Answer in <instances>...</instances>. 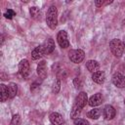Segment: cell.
<instances>
[{
	"instance_id": "cell-17",
	"label": "cell",
	"mask_w": 125,
	"mask_h": 125,
	"mask_svg": "<svg viewBox=\"0 0 125 125\" xmlns=\"http://www.w3.org/2000/svg\"><path fill=\"white\" fill-rule=\"evenodd\" d=\"M8 91H9V99H13L16 97L18 93V85L14 82L9 83L8 85Z\"/></svg>"
},
{
	"instance_id": "cell-7",
	"label": "cell",
	"mask_w": 125,
	"mask_h": 125,
	"mask_svg": "<svg viewBox=\"0 0 125 125\" xmlns=\"http://www.w3.org/2000/svg\"><path fill=\"white\" fill-rule=\"evenodd\" d=\"M19 72L23 77L26 78L29 74V62L26 59H23L19 63Z\"/></svg>"
},
{
	"instance_id": "cell-12",
	"label": "cell",
	"mask_w": 125,
	"mask_h": 125,
	"mask_svg": "<svg viewBox=\"0 0 125 125\" xmlns=\"http://www.w3.org/2000/svg\"><path fill=\"white\" fill-rule=\"evenodd\" d=\"M44 55H45V54H44L43 46H42V44H41V45L35 47V48L32 50V52H31V59H32V60H39V59H41Z\"/></svg>"
},
{
	"instance_id": "cell-4",
	"label": "cell",
	"mask_w": 125,
	"mask_h": 125,
	"mask_svg": "<svg viewBox=\"0 0 125 125\" xmlns=\"http://www.w3.org/2000/svg\"><path fill=\"white\" fill-rule=\"evenodd\" d=\"M68 58L69 60L74 62V63H80L83 62L85 58V53L81 49H76V50H70L68 52Z\"/></svg>"
},
{
	"instance_id": "cell-26",
	"label": "cell",
	"mask_w": 125,
	"mask_h": 125,
	"mask_svg": "<svg viewBox=\"0 0 125 125\" xmlns=\"http://www.w3.org/2000/svg\"><path fill=\"white\" fill-rule=\"evenodd\" d=\"M104 3H105V2H104V0H96V1H95V5H96V7H98V8L102 7Z\"/></svg>"
},
{
	"instance_id": "cell-22",
	"label": "cell",
	"mask_w": 125,
	"mask_h": 125,
	"mask_svg": "<svg viewBox=\"0 0 125 125\" xmlns=\"http://www.w3.org/2000/svg\"><path fill=\"white\" fill-rule=\"evenodd\" d=\"M74 125H90V124L86 119L76 118V119H74Z\"/></svg>"
},
{
	"instance_id": "cell-15",
	"label": "cell",
	"mask_w": 125,
	"mask_h": 125,
	"mask_svg": "<svg viewBox=\"0 0 125 125\" xmlns=\"http://www.w3.org/2000/svg\"><path fill=\"white\" fill-rule=\"evenodd\" d=\"M49 119H50V122L53 125H60V124H62L63 122L62 116L58 112H52L49 115Z\"/></svg>"
},
{
	"instance_id": "cell-27",
	"label": "cell",
	"mask_w": 125,
	"mask_h": 125,
	"mask_svg": "<svg viewBox=\"0 0 125 125\" xmlns=\"http://www.w3.org/2000/svg\"><path fill=\"white\" fill-rule=\"evenodd\" d=\"M1 77H2V79H3V80H5V79H7V78H5V77H6V75H5L4 73H1Z\"/></svg>"
},
{
	"instance_id": "cell-1",
	"label": "cell",
	"mask_w": 125,
	"mask_h": 125,
	"mask_svg": "<svg viewBox=\"0 0 125 125\" xmlns=\"http://www.w3.org/2000/svg\"><path fill=\"white\" fill-rule=\"evenodd\" d=\"M88 103V97H87V94L85 92H80L75 101H74V104L72 105V108H71V111H70V117L74 120L76 118H78V116L80 115L83 107L87 104Z\"/></svg>"
},
{
	"instance_id": "cell-16",
	"label": "cell",
	"mask_w": 125,
	"mask_h": 125,
	"mask_svg": "<svg viewBox=\"0 0 125 125\" xmlns=\"http://www.w3.org/2000/svg\"><path fill=\"white\" fill-rule=\"evenodd\" d=\"M0 97H1V102L4 103L9 99V91L8 87L4 84H0Z\"/></svg>"
},
{
	"instance_id": "cell-21",
	"label": "cell",
	"mask_w": 125,
	"mask_h": 125,
	"mask_svg": "<svg viewBox=\"0 0 125 125\" xmlns=\"http://www.w3.org/2000/svg\"><path fill=\"white\" fill-rule=\"evenodd\" d=\"M10 125H21V116L20 114H14L12 119H11V122H10Z\"/></svg>"
},
{
	"instance_id": "cell-6",
	"label": "cell",
	"mask_w": 125,
	"mask_h": 125,
	"mask_svg": "<svg viewBox=\"0 0 125 125\" xmlns=\"http://www.w3.org/2000/svg\"><path fill=\"white\" fill-rule=\"evenodd\" d=\"M111 81L114 86L117 88H124L125 87V76L120 72H115L112 75Z\"/></svg>"
},
{
	"instance_id": "cell-11",
	"label": "cell",
	"mask_w": 125,
	"mask_h": 125,
	"mask_svg": "<svg viewBox=\"0 0 125 125\" xmlns=\"http://www.w3.org/2000/svg\"><path fill=\"white\" fill-rule=\"evenodd\" d=\"M37 74L39 76V78H41L42 80L45 79L47 77V67H46V62L45 61H41L38 65H37Z\"/></svg>"
},
{
	"instance_id": "cell-10",
	"label": "cell",
	"mask_w": 125,
	"mask_h": 125,
	"mask_svg": "<svg viewBox=\"0 0 125 125\" xmlns=\"http://www.w3.org/2000/svg\"><path fill=\"white\" fill-rule=\"evenodd\" d=\"M115 113H116L115 108H114L112 105L106 104V105L104 106V117L106 120H111V119H113L114 116H115Z\"/></svg>"
},
{
	"instance_id": "cell-30",
	"label": "cell",
	"mask_w": 125,
	"mask_h": 125,
	"mask_svg": "<svg viewBox=\"0 0 125 125\" xmlns=\"http://www.w3.org/2000/svg\"><path fill=\"white\" fill-rule=\"evenodd\" d=\"M95 125H98V124H95Z\"/></svg>"
},
{
	"instance_id": "cell-18",
	"label": "cell",
	"mask_w": 125,
	"mask_h": 125,
	"mask_svg": "<svg viewBox=\"0 0 125 125\" xmlns=\"http://www.w3.org/2000/svg\"><path fill=\"white\" fill-rule=\"evenodd\" d=\"M102 114V110L100 108H93L87 113V117L91 119H98Z\"/></svg>"
},
{
	"instance_id": "cell-31",
	"label": "cell",
	"mask_w": 125,
	"mask_h": 125,
	"mask_svg": "<svg viewBox=\"0 0 125 125\" xmlns=\"http://www.w3.org/2000/svg\"><path fill=\"white\" fill-rule=\"evenodd\" d=\"M124 67H125V64H124Z\"/></svg>"
},
{
	"instance_id": "cell-13",
	"label": "cell",
	"mask_w": 125,
	"mask_h": 125,
	"mask_svg": "<svg viewBox=\"0 0 125 125\" xmlns=\"http://www.w3.org/2000/svg\"><path fill=\"white\" fill-rule=\"evenodd\" d=\"M92 80L97 84H103L105 80V74L104 71L99 70L92 74Z\"/></svg>"
},
{
	"instance_id": "cell-23",
	"label": "cell",
	"mask_w": 125,
	"mask_h": 125,
	"mask_svg": "<svg viewBox=\"0 0 125 125\" xmlns=\"http://www.w3.org/2000/svg\"><path fill=\"white\" fill-rule=\"evenodd\" d=\"M15 15H16V13H15V12H14L12 9H8V10H7V12L4 14V17H5L6 19L11 20V19H12V18H13Z\"/></svg>"
},
{
	"instance_id": "cell-29",
	"label": "cell",
	"mask_w": 125,
	"mask_h": 125,
	"mask_svg": "<svg viewBox=\"0 0 125 125\" xmlns=\"http://www.w3.org/2000/svg\"><path fill=\"white\" fill-rule=\"evenodd\" d=\"M124 104H125V99H124Z\"/></svg>"
},
{
	"instance_id": "cell-14",
	"label": "cell",
	"mask_w": 125,
	"mask_h": 125,
	"mask_svg": "<svg viewBox=\"0 0 125 125\" xmlns=\"http://www.w3.org/2000/svg\"><path fill=\"white\" fill-rule=\"evenodd\" d=\"M86 67L87 69L92 72V73H95L97 71H99V68H100V63L95 61V60H89L86 62Z\"/></svg>"
},
{
	"instance_id": "cell-20",
	"label": "cell",
	"mask_w": 125,
	"mask_h": 125,
	"mask_svg": "<svg viewBox=\"0 0 125 125\" xmlns=\"http://www.w3.org/2000/svg\"><path fill=\"white\" fill-rule=\"evenodd\" d=\"M61 89V80L60 79H56L53 83V87H52V92L54 94H58L60 92Z\"/></svg>"
},
{
	"instance_id": "cell-25",
	"label": "cell",
	"mask_w": 125,
	"mask_h": 125,
	"mask_svg": "<svg viewBox=\"0 0 125 125\" xmlns=\"http://www.w3.org/2000/svg\"><path fill=\"white\" fill-rule=\"evenodd\" d=\"M38 89H39V84H38V83L34 82V83L31 84V86H30V91H31V92H35V91L38 90Z\"/></svg>"
},
{
	"instance_id": "cell-28",
	"label": "cell",
	"mask_w": 125,
	"mask_h": 125,
	"mask_svg": "<svg viewBox=\"0 0 125 125\" xmlns=\"http://www.w3.org/2000/svg\"><path fill=\"white\" fill-rule=\"evenodd\" d=\"M60 125H66V123H65V122H62V124H60Z\"/></svg>"
},
{
	"instance_id": "cell-5",
	"label": "cell",
	"mask_w": 125,
	"mask_h": 125,
	"mask_svg": "<svg viewBox=\"0 0 125 125\" xmlns=\"http://www.w3.org/2000/svg\"><path fill=\"white\" fill-rule=\"evenodd\" d=\"M57 41L60 45L61 48L62 49H66L69 47V41H68V37H67V33L64 30H61L58 32L57 35Z\"/></svg>"
},
{
	"instance_id": "cell-9",
	"label": "cell",
	"mask_w": 125,
	"mask_h": 125,
	"mask_svg": "<svg viewBox=\"0 0 125 125\" xmlns=\"http://www.w3.org/2000/svg\"><path fill=\"white\" fill-rule=\"evenodd\" d=\"M103 103V96L101 93H97V94H94L89 100H88V104L90 106H97V105H100L101 104Z\"/></svg>"
},
{
	"instance_id": "cell-19",
	"label": "cell",
	"mask_w": 125,
	"mask_h": 125,
	"mask_svg": "<svg viewBox=\"0 0 125 125\" xmlns=\"http://www.w3.org/2000/svg\"><path fill=\"white\" fill-rule=\"evenodd\" d=\"M29 13H30V16L32 19L34 20H38L40 19V15H41V11H40V8L36 7V6H33L29 9Z\"/></svg>"
},
{
	"instance_id": "cell-8",
	"label": "cell",
	"mask_w": 125,
	"mask_h": 125,
	"mask_svg": "<svg viewBox=\"0 0 125 125\" xmlns=\"http://www.w3.org/2000/svg\"><path fill=\"white\" fill-rule=\"evenodd\" d=\"M42 46H43V50H44V54H45V55H50V54H52V53L54 52V50H55V47H56L55 42H54V40H53L52 38L46 39V40L44 41V43L42 44Z\"/></svg>"
},
{
	"instance_id": "cell-2",
	"label": "cell",
	"mask_w": 125,
	"mask_h": 125,
	"mask_svg": "<svg viewBox=\"0 0 125 125\" xmlns=\"http://www.w3.org/2000/svg\"><path fill=\"white\" fill-rule=\"evenodd\" d=\"M46 23L51 29H55L58 24V10L56 6H51L46 14Z\"/></svg>"
},
{
	"instance_id": "cell-3",
	"label": "cell",
	"mask_w": 125,
	"mask_h": 125,
	"mask_svg": "<svg viewBox=\"0 0 125 125\" xmlns=\"http://www.w3.org/2000/svg\"><path fill=\"white\" fill-rule=\"evenodd\" d=\"M109 47H110V51L113 54L114 57L116 58H120L123 55L125 46L123 44V42L120 39L114 38L109 42Z\"/></svg>"
},
{
	"instance_id": "cell-24",
	"label": "cell",
	"mask_w": 125,
	"mask_h": 125,
	"mask_svg": "<svg viewBox=\"0 0 125 125\" xmlns=\"http://www.w3.org/2000/svg\"><path fill=\"white\" fill-rule=\"evenodd\" d=\"M73 84H74V86H75V88H80L81 86H82V83H81V80H80V78L79 77H76V78H74V80H73Z\"/></svg>"
}]
</instances>
